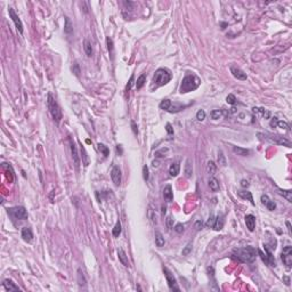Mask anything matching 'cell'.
Returning <instances> with one entry per match:
<instances>
[{"instance_id": "f35d334b", "label": "cell", "mask_w": 292, "mask_h": 292, "mask_svg": "<svg viewBox=\"0 0 292 292\" xmlns=\"http://www.w3.org/2000/svg\"><path fill=\"white\" fill-rule=\"evenodd\" d=\"M72 71H73V73L77 75V77H80V73H81V70H80V65L75 62L74 64L72 65Z\"/></svg>"}, {"instance_id": "d590c367", "label": "cell", "mask_w": 292, "mask_h": 292, "mask_svg": "<svg viewBox=\"0 0 292 292\" xmlns=\"http://www.w3.org/2000/svg\"><path fill=\"white\" fill-rule=\"evenodd\" d=\"M185 107L184 105H178V104H171V106H170V109L168 110V112L170 113H176V112H179L180 110H182Z\"/></svg>"}, {"instance_id": "003e7915", "label": "cell", "mask_w": 292, "mask_h": 292, "mask_svg": "<svg viewBox=\"0 0 292 292\" xmlns=\"http://www.w3.org/2000/svg\"><path fill=\"white\" fill-rule=\"evenodd\" d=\"M235 111H236V109H235V107H232V109H231V113H234Z\"/></svg>"}, {"instance_id": "277c9868", "label": "cell", "mask_w": 292, "mask_h": 292, "mask_svg": "<svg viewBox=\"0 0 292 292\" xmlns=\"http://www.w3.org/2000/svg\"><path fill=\"white\" fill-rule=\"evenodd\" d=\"M47 105H48V110L50 112L51 117L54 119L55 122L58 123L59 121L62 120V110L59 107L58 103L56 102V99L53 97L51 94L48 95V98H47Z\"/></svg>"}, {"instance_id": "9a60e30c", "label": "cell", "mask_w": 292, "mask_h": 292, "mask_svg": "<svg viewBox=\"0 0 292 292\" xmlns=\"http://www.w3.org/2000/svg\"><path fill=\"white\" fill-rule=\"evenodd\" d=\"M118 257H119V260H120V263L123 265L124 267H130V263H129V260H128V256L126 255V252H124L122 249H118Z\"/></svg>"}, {"instance_id": "9c48e42d", "label": "cell", "mask_w": 292, "mask_h": 292, "mask_svg": "<svg viewBox=\"0 0 292 292\" xmlns=\"http://www.w3.org/2000/svg\"><path fill=\"white\" fill-rule=\"evenodd\" d=\"M8 14H9V17L12 18V21L14 22L17 31L22 34L23 33V23H22V21H21V18L18 17V15L15 13V10L13 8H8Z\"/></svg>"}, {"instance_id": "30bf717a", "label": "cell", "mask_w": 292, "mask_h": 292, "mask_svg": "<svg viewBox=\"0 0 292 292\" xmlns=\"http://www.w3.org/2000/svg\"><path fill=\"white\" fill-rule=\"evenodd\" d=\"M70 147H71V154H72V159L73 162H74V166L75 168H79V164H80V156H79V153H78V148H77V145L75 143L73 142L72 138H70Z\"/></svg>"}, {"instance_id": "ffe728a7", "label": "cell", "mask_w": 292, "mask_h": 292, "mask_svg": "<svg viewBox=\"0 0 292 292\" xmlns=\"http://www.w3.org/2000/svg\"><path fill=\"white\" fill-rule=\"evenodd\" d=\"M83 49H85V53L87 55L88 57H91L93 54H94V50H93V47H91V44L88 39H85L83 41Z\"/></svg>"}, {"instance_id": "f5cc1de1", "label": "cell", "mask_w": 292, "mask_h": 292, "mask_svg": "<svg viewBox=\"0 0 292 292\" xmlns=\"http://www.w3.org/2000/svg\"><path fill=\"white\" fill-rule=\"evenodd\" d=\"M215 220H216V219H215V217H213V216H210V218L208 219V221H207V224H205V225H207V227H212V226H213V224H215Z\"/></svg>"}, {"instance_id": "5b68a950", "label": "cell", "mask_w": 292, "mask_h": 292, "mask_svg": "<svg viewBox=\"0 0 292 292\" xmlns=\"http://www.w3.org/2000/svg\"><path fill=\"white\" fill-rule=\"evenodd\" d=\"M259 137H265V139L269 140L272 143H275V144H278V145H283L286 146L289 148H291V142L289 139L284 138L283 136H280V135H273V134H258Z\"/></svg>"}, {"instance_id": "7bdbcfd3", "label": "cell", "mask_w": 292, "mask_h": 292, "mask_svg": "<svg viewBox=\"0 0 292 292\" xmlns=\"http://www.w3.org/2000/svg\"><path fill=\"white\" fill-rule=\"evenodd\" d=\"M143 178H144V180H148V178H150V174H148V167L147 166H144L143 167Z\"/></svg>"}, {"instance_id": "7c38bea8", "label": "cell", "mask_w": 292, "mask_h": 292, "mask_svg": "<svg viewBox=\"0 0 292 292\" xmlns=\"http://www.w3.org/2000/svg\"><path fill=\"white\" fill-rule=\"evenodd\" d=\"M231 73L233 74V77L237 80L244 81L247 80V73H244L240 67H236V66H231Z\"/></svg>"}, {"instance_id": "6da1fadb", "label": "cell", "mask_w": 292, "mask_h": 292, "mask_svg": "<svg viewBox=\"0 0 292 292\" xmlns=\"http://www.w3.org/2000/svg\"><path fill=\"white\" fill-rule=\"evenodd\" d=\"M234 256L242 263H253L257 258V250L253 247H244L234 250Z\"/></svg>"}, {"instance_id": "ab89813d", "label": "cell", "mask_w": 292, "mask_h": 292, "mask_svg": "<svg viewBox=\"0 0 292 292\" xmlns=\"http://www.w3.org/2000/svg\"><path fill=\"white\" fill-rule=\"evenodd\" d=\"M226 102L228 103V104H231V105H234V104H236V97L233 95V94H229V95L227 96L226 97Z\"/></svg>"}, {"instance_id": "4dcf8cb0", "label": "cell", "mask_w": 292, "mask_h": 292, "mask_svg": "<svg viewBox=\"0 0 292 292\" xmlns=\"http://www.w3.org/2000/svg\"><path fill=\"white\" fill-rule=\"evenodd\" d=\"M106 45H107V49H109V53L111 55V58L113 59V53H114V46H113V40L107 36L106 38Z\"/></svg>"}, {"instance_id": "836d02e7", "label": "cell", "mask_w": 292, "mask_h": 292, "mask_svg": "<svg viewBox=\"0 0 292 292\" xmlns=\"http://www.w3.org/2000/svg\"><path fill=\"white\" fill-rule=\"evenodd\" d=\"M121 223H120V220H118L117 224H115V226L113 228V231H112V234H113V236H115V237H119V235L121 234Z\"/></svg>"}, {"instance_id": "7a4b0ae2", "label": "cell", "mask_w": 292, "mask_h": 292, "mask_svg": "<svg viewBox=\"0 0 292 292\" xmlns=\"http://www.w3.org/2000/svg\"><path fill=\"white\" fill-rule=\"evenodd\" d=\"M200 85H201V80H200L199 77H196L193 73L192 74H187L182 79V83H180L179 91H180V94H186V93H190L192 90H195Z\"/></svg>"}, {"instance_id": "ee69618b", "label": "cell", "mask_w": 292, "mask_h": 292, "mask_svg": "<svg viewBox=\"0 0 292 292\" xmlns=\"http://www.w3.org/2000/svg\"><path fill=\"white\" fill-rule=\"evenodd\" d=\"M192 247H193V245H192V243H188V244L184 248V250H182V256H188L190 255V252L192 251Z\"/></svg>"}, {"instance_id": "52a82bcc", "label": "cell", "mask_w": 292, "mask_h": 292, "mask_svg": "<svg viewBox=\"0 0 292 292\" xmlns=\"http://www.w3.org/2000/svg\"><path fill=\"white\" fill-rule=\"evenodd\" d=\"M163 273H164V276L167 278V282H168L170 290H172V291H180V289H179V286L177 284V281H176V277L174 276V274L167 267H163Z\"/></svg>"}, {"instance_id": "be15d7a7", "label": "cell", "mask_w": 292, "mask_h": 292, "mask_svg": "<svg viewBox=\"0 0 292 292\" xmlns=\"http://www.w3.org/2000/svg\"><path fill=\"white\" fill-rule=\"evenodd\" d=\"M283 281H284L285 285H290V278L288 276H283Z\"/></svg>"}, {"instance_id": "d6986e66", "label": "cell", "mask_w": 292, "mask_h": 292, "mask_svg": "<svg viewBox=\"0 0 292 292\" xmlns=\"http://www.w3.org/2000/svg\"><path fill=\"white\" fill-rule=\"evenodd\" d=\"M237 194H239V196L240 197L244 199V200H248V201L251 202V204L255 205V201H253V197H252L251 192H248V191H239Z\"/></svg>"}, {"instance_id": "44dd1931", "label": "cell", "mask_w": 292, "mask_h": 292, "mask_svg": "<svg viewBox=\"0 0 292 292\" xmlns=\"http://www.w3.org/2000/svg\"><path fill=\"white\" fill-rule=\"evenodd\" d=\"M280 195H282L283 197H285L289 202H292V191L290 190H282V188H277L276 190Z\"/></svg>"}, {"instance_id": "e7e4bbea", "label": "cell", "mask_w": 292, "mask_h": 292, "mask_svg": "<svg viewBox=\"0 0 292 292\" xmlns=\"http://www.w3.org/2000/svg\"><path fill=\"white\" fill-rule=\"evenodd\" d=\"M152 164H153L154 168H158V167H159V161H153V163H152Z\"/></svg>"}, {"instance_id": "d6a6232c", "label": "cell", "mask_w": 292, "mask_h": 292, "mask_svg": "<svg viewBox=\"0 0 292 292\" xmlns=\"http://www.w3.org/2000/svg\"><path fill=\"white\" fill-rule=\"evenodd\" d=\"M207 169H208V172H209L211 176H213L215 174H216L217 166L215 164V162H213V161H209V162H208V166H207Z\"/></svg>"}, {"instance_id": "7dc6e473", "label": "cell", "mask_w": 292, "mask_h": 292, "mask_svg": "<svg viewBox=\"0 0 292 292\" xmlns=\"http://www.w3.org/2000/svg\"><path fill=\"white\" fill-rule=\"evenodd\" d=\"M266 208H267L269 211H274V210L276 209V204H275V202H274V201H272V200H270L269 202L266 204Z\"/></svg>"}, {"instance_id": "6f0895ef", "label": "cell", "mask_w": 292, "mask_h": 292, "mask_svg": "<svg viewBox=\"0 0 292 292\" xmlns=\"http://www.w3.org/2000/svg\"><path fill=\"white\" fill-rule=\"evenodd\" d=\"M172 221H174V219L171 218V217L167 218V227L168 228H172Z\"/></svg>"}, {"instance_id": "5bb4252c", "label": "cell", "mask_w": 292, "mask_h": 292, "mask_svg": "<svg viewBox=\"0 0 292 292\" xmlns=\"http://www.w3.org/2000/svg\"><path fill=\"white\" fill-rule=\"evenodd\" d=\"M245 225H247V228H248L250 232H253L256 228V217L253 215H247L245 216Z\"/></svg>"}, {"instance_id": "60d3db41", "label": "cell", "mask_w": 292, "mask_h": 292, "mask_svg": "<svg viewBox=\"0 0 292 292\" xmlns=\"http://www.w3.org/2000/svg\"><path fill=\"white\" fill-rule=\"evenodd\" d=\"M196 119H197V121H203V120L205 119V112L203 111V110H200V111H197Z\"/></svg>"}, {"instance_id": "ac0fdd59", "label": "cell", "mask_w": 292, "mask_h": 292, "mask_svg": "<svg viewBox=\"0 0 292 292\" xmlns=\"http://www.w3.org/2000/svg\"><path fill=\"white\" fill-rule=\"evenodd\" d=\"M180 171V167H179V163L178 162H172L170 168H169V174L171 177H177L178 174Z\"/></svg>"}, {"instance_id": "8d00e7d4", "label": "cell", "mask_w": 292, "mask_h": 292, "mask_svg": "<svg viewBox=\"0 0 292 292\" xmlns=\"http://www.w3.org/2000/svg\"><path fill=\"white\" fill-rule=\"evenodd\" d=\"M171 104H172V103H171L170 99H163V101L160 103V109L168 111V110L170 109V106H171Z\"/></svg>"}, {"instance_id": "03108f58", "label": "cell", "mask_w": 292, "mask_h": 292, "mask_svg": "<svg viewBox=\"0 0 292 292\" xmlns=\"http://www.w3.org/2000/svg\"><path fill=\"white\" fill-rule=\"evenodd\" d=\"M166 211H167V208H166L164 205H162V215H163V216L166 215Z\"/></svg>"}, {"instance_id": "f546056e", "label": "cell", "mask_w": 292, "mask_h": 292, "mask_svg": "<svg viewBox=\"0 0 292 292\" xmlns=\"http://www.w3.org/2000/svg\"><path fill=\"white\" fill-rule=\"evenodd\" d=\"M78 282H79L80 286H86V284H87V281L85 278V275H83V273H82V270L80 268L78 269Z\"/></svg>"}, {"instance_id": "f1b7e54d", "label": "cell", "mask_w": 292, "mask_h": 292, "mask_svg": "<svg viewBox=\"0 0 292 292\" xmlns=\"http://www.w3.org/2000/svg\"><path fill=\"white\" fill-rule=\"evenodd\" d=\"M223 227H224V220H223L221 217H217L216 220H215V224H213L212 228H213L215 231H220Z\"/></svg>"}, {"instance_id": "83f0119b", "label": "cell", "mask_w": 292, "mask_h": 292, "mask_svg": "<svg viewBox=\"0 0 292 292\" xmlns=\"http://www.w3.org/2000/svg\"><path fill=\"white\" fill-rule=\"evenodd\" d=\"M64 32L66 34H71L73 32V24L71 23L69 17H65V25H64Z\"/></svg>"}, {"instance_id": "f6af8a7d", "label": "cell", "mask_w": 292, "mask_h": 292, "mask_svg": "<svg viewBox=\"0 0 292 292\" xmlns=\"http://www.w3.org/2000/svg\"><path fill=\"white\" fill-rule=\"evenodd\" d=\"M134 81H135V75L132 74L131 77H130V79L128 81V85H127V87H126V91H130V89H131L132 85H134Z\"/></svg>"}, {"instance_id": "cb8c5ba5", "label": "cell", "mask_w": 292, "mask_h": 292, "mask_svg": "<svg viewBox=\"0 0 292 292\" xmlns=\"http://www.w3.org/2000/svg\"><path fill=\"white\" fill-rule=\"evenodd\" d=\"M184 172H185L186 178H191L192 175H193V166H192V162H191V160L186 161V164H185V170H184Z\"/></svg>"}, {"instance_id": "4fadbf2b", "label": "cell", "mask_w": 292, "mask_h": 292, "mask_svg": "<svg viewBox=\"0 0 292 292\" xmlns=\"http://www.w3.org/2000/svg\"><path fill=\"white\" fill-rule=\"evenodd\" d=\"M4 288H5V290L8 292H12V291H21V289L17 286V285L15 284L14 282L12 281V280H9V278H6L5 281H4Z\"/></svg>"}, {"instance_id": "e0dca14e", "label": "cell", "mask_w": 292, "mask_h": 292, "mask_svg": "<svg viewBox=\"0 0 292 292\" xmlns=\"http://www.w3.org/2000/svg\"><path fill=\"white\" fill-rule=\"evenodd\" d=\"M22 239L25 242H31L33 239V233L30 227H24L22 229Z\"/></svg>"}, {"instance_id": "681fc988", "label": "cell", "mask_w": 292, "mask_h": 292, "mask_svg": "<svg viewBox=\"0 0 292 292\" xmlns=\"http://www.w3.org/2000/svg\"><path fill=\"white\" fill-rule=\"evenodd\" d=\"M260 201H261V203H263L265 207H266V204L268 203L270 201V199L268 197V195H266V194H264V195H261V197H260Z\"/></svg>"}, {"instance_id": "7402d4cb", "label": "cell", "mask_w": 292, "mask_h": 292, "mask_svg": "<svg viewBox=\"0 0 292 292\" xmlns=\"http://www.w3.org/2000/svg\"><path fill=\"white\" fill-rule=\"evenodd\" d=\"M164 237H163V235L160 233V232H155V244H156V247L158 248H162L163 245H164Z\"/></svg>"}, {"instance_id": "9f6ffc18", "label": "cell", "mask_w": 292, "mask_h": 292, "mask_svg": "<svg viewBox=\"0 0 292 292\" xmlns=\"http://www.w3.org/2000/svg\"><path fill=\"white\" fill-rule=\"evenodd\" d=\"M166 130L168 132V135H174V128L171 127V124L170 123L166 124Z\"/></svg>"}, {"instance_id": "8fae6325", "label": "cell", "mask_w": 292, "mask_h": 292, "mask_svg": "<svg viewBox=\"0 0 292 292\" xmlns=\"http://www.w3.org/2000/svg\"><path fill=\"white\" fill-rule=\"evenodd\" d=\"M111 178L115 186H119L121 184V170L118 166H114L111 170Z\"/></svg>"}, {"instance_id": "1f68e13d", "label": "cell", "mask_w": 292, "mask_h": 292, "mask_svg": "<svg viewBox=\"0 0 292 292\" xmlns=\"http://www.w3.org/2000/svg\"><path fill=\"white\" fill-rule=\"evenodd\" d=\"M146 82V75L145 74H142V75H139L137 81H136V88L137 89H140V88H143V86L145 85Z\"/></svg>"}, {"instance_id": "74e56055", "label": "cell", "mask_w": 292, "mask_h": 292, "mask_svg": "<svg viewBox=\"0 0 292 292\" xmlns=\"http://www.w3.org/2000/svg\"><path fill=\"white\" fill-rule=\"evenodd\" d=\"M221 115H223V112L220 110H213V111L210 112V118L212 120H218Z\"/></svg>"}, {"instance_id": "bcb514c9", "label": "cell", "mask_w": 292, "mask_h": 292, "mask_svg": "<svg viewBox=\"0 0 292 292\" xmlns=\"http://www.w3.org/2000/svg\"><path fill=\"white\" fill-rule=\"evenodd\" d=\"M277 127L282 128V129H284V130H290V127H289V124L286 123L285 121H278V122H277Z\"/></svg>"}, {"instance_id": "3957f363", "label": "cell", "mask_w": 292, "mask_h": 292, "mask_svg": "<svg viewBox=\"0 0 292 292\" xmlns=\"http://www.w3.org/2000/svg\"><path fill=\"white\" fill-rule=\"evenodd\" d=\"M171 80V73L167 69H159L156 70L153 75V85L155 87H161L167 85L169 81Z\"/></svg>"}, {"instance_id": "d4e9b609", "label": "cell", "mask_w": 292, "mask_h": 292, "mask_svg": "<svg viewBox=\"0 0 292 292\" xmlns=\"http://www.w3.org/2000/svg\"><path fill=\"white\" fill-rule=\"evenodd\" d=\"M252 112H253V113H260L265 119H269V117H270L269 111L265 110L264 107H253V109H252Z\"/></svg>"}, {"instance_id": "c3c4849f", "label": "cell", "mask_w": 292, "mask_h": 292, "mask_svg": "<svg viewBox=\"0 0 292 292\" xmlns=\"http://www.w3.org/2000/svg\"><path fill=\"white\" fill-rule=\"evenodd\" d=\"M174 229H175V232H177V233H179V234L182 233V232H184V225L180 224V223H178V224L175 226Z\"/></svg>"}, {"instance_id": "680465c9", "label": "cell", "mask_w": 292, "mask_h": 292, "mask_svg": "<svg viewBox=\"0 0 292 292\" xmlns=\"http://www.w3.org/2000/svg\"><path fill=\"white\" fill-rule=\"evenodd\" d=\"M131 127H132V131H134V134L137 135V134H138V128H137V126H136V123H135L134 121H131Z\"/></svg>"}, {"instance_id": "11a10c76", "label": "cell", "mask_w": 292, "mask_h": 292, "mask_svg": "<svg viewBox=\"0 0 292 292\" xmlns=\"http://www.w3.org/2000/svg\"><path fill=\"white\" fill-rule=\"evenodd\" d=\"M166 152H168V148H167V147H166V148H161L160 151H158V152L155 153V156H156V158H162L161 154H164Z\"/></svg>"}, {"instance_id": "f907efd6", "label": "cell", "mask_w": 292, "mask_h": 292, "mask_svg": "<svg viewBox=\"0 0 292 292\" xmlns=\"http://www.w3.org/2000/svg\"><path fill=\"white\" fill-rule=\"evenodd\" d=\"M203 221L202 220H197L196 223H195V225H194V228L196 229V231H201L202 228H203Z\"/></svg>"}, {"instance_id": "8992f818", "label": "cell", "mask_w": 292, "mask_h": 292, "mask_svg": "<svg viewBox=\"0 0 292 292\" xmlns=\"http://www.w3.org/2000/svg\"><path fill=\"white\" fill-rule=\"evenodd\" d=\"M7 212L12 218L17 219V220H26L29 217L28 211L24 207H13V208H9Z\"/></svg>"}, {"instance_id": "484cf974", "label": "cell", "mask_w": 292, "mask_h": 292, "mask_svg": "<svg viewBox=\"0 0 292 292\" xmlns=\"http://www.w3.org/2000/svg\"><path fill=\"white\" fill-rule=\"evenodd\" d=\"M209 187H210V190L212 192H218L219 191V182L215 177L209 179Z\"/></svg>"}, {"instance_id": "816d5d0a", "label": "cell", "mask_w": 292, "mask_h": 292, "mask_svg": "<svg viewBox=\"0 0 292 292\" xmlns=\"http://www.w3.org/2000/svg\"><path fill=\"white\" fill-rule=\"evenodd\" d=\"M148 216H150V219L152 220V223H156V218H155V215H154L152 208L148 209Z\"/></svg>"}, {"instance_id": "db71d44e", "label": "cell", "mask_w": 292, "mask_h": 292, "mask_svg": "<svg viewBox=\"0 0 292 292\" xmlns=\"http://www.w3.org/2000/svg\"><path fill=\"white\" fill-rule=\"evenodd\" d=\"M277 122H278V119L277 118H272V121H270V123H269V126L272 127V128H276L277 127Z\"/></svg>"}, {"instance_id": "2e32d148", "label": "cell", "mask_w": 292, "mask_h": 292, "mask_svg": "<svg viewBox=\"0 0 292 292\" xmlns=\"http://www.w3.org/2000/svg\"><path fill=\"white\" fill-rule=\"evenodd\" d=\"M163 197H164V200L167 202H172V200H174V193H172L171 185H167L163 188Z\"/></svg>"}, {"instance_id": "ba28073f", "label": "cell", "mask_w": 292, "mask_h": 292, "mask_svg": "<svg viewBox=\"0 0 292 292\" xmlns=\"http://www.w3.org/2000/svg\"><path fill=\"white\" fill-rule=\"evenodd\" d=\"M281 259L288 268H291L292 266V247L286 245L282 250V255H281Z\"/></svg>"}, {"instance_id": "b9f144b4", "label": "cell", "mask_w": 292, "mask_h": 292, "mask_svg": "<svg viewBox=\"0 0 292 292\" xmlns=\"http://www.w3.org/2000/svg\"><path fill=\"white\" fill-rule=\"evenodd\" d=\"M218 161H219V164H221V166H226V159H225V156H224V154L223 152H219L218 154Z\"/></svg>"}, {"instance_id": "91938a15", "label": "cell", "mask_w": 292, "mask_h": 292, "mask_svg": "<svg viewBox=\"0 0 292 292\" xmlns=\"http://www.w3.org/2000/svg\"><path fill=\"white\" fill-rule=\"evenodd\" d=\"M115 150H117L118 155H122V153H123V151H122V147H121V145H117V147H115Z\"/></svg>"}, {"instance_id": "94428289", "label": "cell", "mask_w": 292, "mask_h": 292, "mask_svg": "<svg viewBox=\"0 0 292 292\" xmlns=\"http://www.w3.org/2000/svg\"><path fill=\"white\" fill-rule=\"evenodd\" d=\"M249 182L248 180H245V179H243V180H241V186L242 187H249Z\"/></svg>"}, {"instance_id": "6125c7cd", "label": "cell", "mask_w": 292, "mask_h": 292, "mask_svg": "<svg viewBox=\"0 0 292 292\" xmlns=\"http://www.w3.org/2000/svg\"><path fill=\"white\" fill-rule=\"evenodd\" d=\"M286 227H288V232H289V235H292L291 232V224L289 221H286Z\"/></svg>"}, {"instance_id": "603a6c76", "label": "cell", "mask_w": 292, "mask_h": 292, "mask_svg": "<svg viewBox=\"0 0 292 292\" xmlns=\"http://www.w3.org/2000/svg\"><path fill=\"white\" fill-rule=\"evenodd\" d=\"M233 152L237 155H241V156H247L250 154V151L247 148H243V147H239V146H234L233 147Z\"/></svg>"}, {"instance_id": "e575fe53", "label": "cell", "mask_w": 292, "mask_h": 292, "mask_svg": "<svg viewBox=\"0 0 292 292\" xmlns=\"http://www.w3.org/2000/svg\"><path fill=\"white\" fill-rule=\"evenodd\" d=\"M97 146H98V150L101 151V153H103V155H104L105 158H107V156H109V154H110L109 147H107L106 145H104V144H101V143H99Z\"/></svg>"}, {"instance_id": "4316f807", "label": "cell", "mask_w": 292, "mask_h": 292, "mask_svg": "<svg viewBox=\"0 0 292 292\" xmlns=\"http://www.w3.org/2000/svg\"><path fill=\"white\" fill-rule=\"evenodd\" d=\"M80 150H81V154H82V155H81V158H82V163H83L85 167H88V164H89V156H88L87 152H86V148L81 145Z\"/></svg>"}]
</instances>
